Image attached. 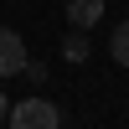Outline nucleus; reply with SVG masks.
<instances>
[{"label":"nucleus","instance_id":"2","mask_svg":"<svg viewBox=\"0 0 129 129\" xmlns=\"http://www.w3.org/2000/svg\"><path fill=\"white\" fill-rule=\"evenodd\" d=\"M16 72H26V41L10 26H0V78H16Z\"/></svg>","mask_w":129,"mask_h":129},{"label":"nucleus","instance_id":"4","mask_svg":"<svg viewBox=\"0 0 129 129\" xmlns=\"http://www.w3.org/2000/svg\"><path fill=\"white\" fill-rule=\"evenodd\" d=\"M62 57H67V62H88V57H93L88 31H67V41H62Z\"/></svg>","mask_w":129,"mask_h":129},{"label":"nucleus","instance_id":"5","mask_svg":"<svg viewBox=\"0 0 129 129\" xmlns=\"http://www.w3.org/2000/svg\"><path fill=\"white\" fill-rule=\"evenodd\" d=\"M109 57L119 62V67H129V21L114 26V36H109Z\"/></svg>","mask_w":129,"mask_h":129},{"label":"nucleus","instance_id":"6","mask_svg":"<svg viewBox=\"0 0 129 129\" xmlns=\"http://www.w3.org/2000/svg\"><path fill=\"white\" fill-rule=\"evenodd\" d=\"M5 114H10V103H5V93H0V124H5Z\"/></svg>","mask_w":129,"mask_h":129},{"label":"nucleus","instance_id":"3","mask_svg":"<svg viewBox=\"0 0 129 129\" xmlns=\"http://www.w3.org/2000/svg\"><path fill=\"white\" fill-rule=\"evenodd\" d=\"M98 16H103V0H67V26L72 31L98 26Z\"/></svg>","mask_w":129,"mask_h":129},{"label":"nucleus","instance_id":"1","mask_svg":"<svg viewBox=\"0 0 129 129\" xmlns=\"http://www.w3.org/2000/svg\"><path fill=\"white\" fill-rule=\"evenodd\" d=\"M5 124H16V129H57L62 124V109L52 98H36V93H31V98H21L16 109L5 114Z\"/></svg>","mask_w":129,"mask_h":129}]
</instances>
